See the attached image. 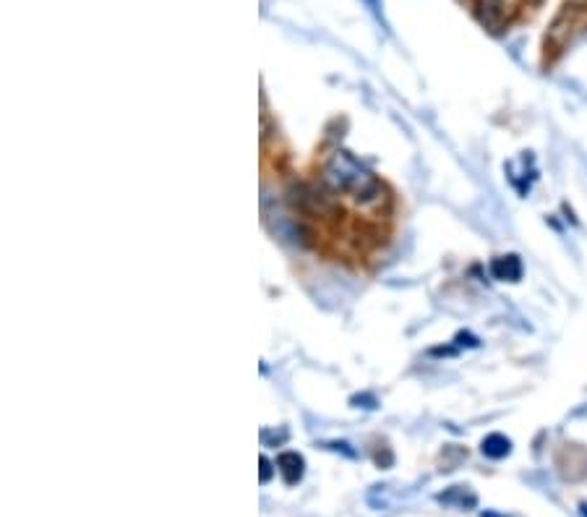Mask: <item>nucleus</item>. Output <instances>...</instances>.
<instances>
[{
    "mask_svg": "<svg viewBox=\"0 0 587 517\" xmlns=\"http://www.w3.org/2000/svg\"><path fill=\"white\" fill-rule=\"evenodd\" d=\"M277 468H280L285 484H298L303 478V468H306V460H303L298 452H282L277 457Z\"/></svg>",
    "mask_w": 587,
    "mask_h": 517,
    "instance_id": "3",
    "label": "nucleus"
},
{
    "mask_svg": "<svg viewBox=\"0 0 587 517\" xmlns=\"http://www.w3.org/2000/svg\"><path fill=\"white\" fill-rule=\"evenodd\" d=\"M439 502L444 504H454V507H475V494H467L462 486H454L452 491H447V494H439Z\"/></svg>",
    "mask_w": 587,
    "mask_h": 517,
    "instance_id": "6",
    "label": "nucleus"
},
{
    "mask_svg": "<svg viewBox=\"0 0 587 517\" xmlns=\"http://www.w3.org/2000/svg\"><path fill=\"white\" fill-rule=\"evenodd\" d=\"M504 6H507V0H478V19L488 29H496L504 19Z\"/></svg>",
    "mask_w": 587,
    "mask_h": 517,
    "instance_id": "4",
    "label": "nucleus"
},
{
    "mask_svg": "<svg viewBox=\"0 0 587 517\" xmlns=\"http://www.w3.org/2000/svg\"><path fill=\"white\" fill-rule=\"evenodd\" d=\"M366 3H368V6H371V11H374V14L379 16V8H381L379 6V0H366Z\"/></svg>",
    "mask_w": 587,
    "mask_h": 517,
    "instance_id": "8",
    "label": "nucleus"
},
{
    "mask_svg": "<svg viewBox=\"0 0 587 517\" xmlns=\"http://www.w3.org/2000/svg\"><path fill=\"white\" fill-rule=\"evenodd\" d=\"M481 452L486 457H491V460H501V457H507L512 452V442L504 434H491V437L483 439Z\"/></svg>",
    "mask_w": 587,
    "mask_h": 517,
    "instance_id": "5",
    "label": "nucleus"
},
{
    "mask_svg": "<svg viewBox=\"0 0 587 517\" xmlns=\"http://www.w3.org/2000/svg\"><path fill=\"white\" fill-rule=\"evenodd\" d=\"M572 6H587V0H569Z\"/></svg>",
    "mask_w": 587,
    "mask_h": 517,
    "instance_id": "10",
    "label": "nucleus"
},
{
    "mask_svg": "<svg viewBox=\"0 0 587 517\" xmlns=\"http://www.w3.org/2000/svg\"><path fill=\"white\" fill-rule=\"evenodd\" d=\"M582 515L587 517V504H582Z\"/></svg>",
    "mask_w": 587,
    "mask_h": 517,
    "instance_id": "11",
    "label": "nucleus"
},
{
    "mask_svg": "<svg viewBox=\"0 0 587 517\" xmlns=\"http://www.w3.org/2000/svg\"><path fill=\"white\" fill-rule=\"evenodd\" d=\"M522 259L517 254H507V256H496L494 262H491V275L501 282H520L522 280Z\"/></svg>",
    "mask_w": 587,
    "mask_h": 517,
    "instance_id": "2",
    "label": "nucleus"
},
{
    "mask_svg": "<svg viewBox=\"0 0 587 517\" xmlns=\"http://www.w3.org/2000/svg\"><path fill=\"white\" fill-rule=\"evenodd\" d=\"M269 478H272V463L267 457H261V484H267Z\"/></svg>",
    "mask_w": 587,
    "mask_h": 517,
    "instance_id": "7",
    "label": "nucleus"
},
{
    "mask_svg": "<svg viewBox=\"0 0 587 517\" xmlns=\"http://www.w3.org/2000/svg\"><path fill=\"white\" fill-rule=\"evenodd\" d=\"M321 178L334 194H345L358 204H374L381 199V183L363 162L355 160L350 152H334L327 157Z\"/></svg>",
    "mask_w": 587,
    "mask_h": 517,
    "instance_id": "1",
    "label": "nucleus"
},
{
    "mask_svg": "<svg viewBox=\"0 0 587 517\" xmlns=\"http://www.w3.org/2000/svg\"><path fill=\"white\" fill-rule=\"evenodd\" d=\"M481 517H504V515H499V512H481Z\"/></svg>",
    "mask_w": 587,
    "mask_h": 517,
    "instance_id": "9",
    "label": "nucleus"
}]
</instances>
